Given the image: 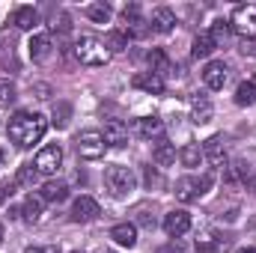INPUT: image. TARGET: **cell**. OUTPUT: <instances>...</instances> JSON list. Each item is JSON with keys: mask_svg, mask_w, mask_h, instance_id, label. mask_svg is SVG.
<instances>
[{"mask_svg": "<svg viewBox=\"0 0 256 253\" xmlns=\"http://www.w3.org/2000/svg\"><path fill=\"white\" fill-rule=\"evenodd\" d=\"M9 140L18 146V149H30L33 143H39L48 131V120L42 114H33V110H18L12 120H9Z\"/></svg>", "mask_w": 256, "mask_h": 253, "instance_id": "obj_1", "label": "cell"}, {"mask_svg": "<svg viewBox=\"0 0 256 253\" xmlns=\"http://www.w3.org/2000/svg\"><path fill=\"white\" fill-rule=\"evenodd\" d=\"M110 51H108V45H104V39H98V36H80L78 42H74V60L80 66H90V68H98V66L110 63Z\"/></svg>", "mask_w": 256, "mask_h": 253, "instance_id": "obj_2", "label": "cell"}, {"mask_svg": "<svg viewBox=\"0 0 256 253\" xmlns=\"http://www.w3.org/2000/svg\"><path fill=\"white\" fill-rule=\"evenodd\" d=\"M212 182H214V176L212 173H202V176H182L179 182H176V200H182V202H196L200 196H206L208 190H212Z\"/></svg>", "mask_w": 256, "mask_h": 253, "instance_id": "obj_3", "label": "cell"}, {"mask_svg": "<svg viewBox=\"0 0 256 253\" xmlns=\"http://www.w3.org/2000/svg\"><path fill=\"white\" fill-rule=\"evenodd\" d=\"M104 185H108V190L114 196H128L131 190L137 188V176L126 164H114V167L104 170Z\"/></svg>", "mask_w": 256, "mask_h": 253, "instance_id": "obj_4", "label": "cell"}, {"mask_svg": "<svg viewBox=\"0 0 256 253\" xmlns=\"http://www.w3.org/2000/svg\"><path fill=\"white\" fill-rule=\"evenodd\" d=\"M74 149H78L80 158H86V161H98V158H104L108 143H104V134H102V131L86 128V131H80V134L74 137Z\"/></svg>", "mask_w": 256, "mask_h": 253, "instance_id": "obj_5", "label": "cell"}, {"mask_svg": "<svg viewBox=\"0 0 256 253\" xmlns=\"http://www.w3.org/2000/svg\"><path fill=\"white\" fill-rule=\"evenodd\" d=\"M230 30H236L244 42H254L256 39V6L254 3L236 6V12L230 18Z\"/></svg>", "mask_w": 256, "mask_h": 253, "instance_id": "obj_6", "label": "cell"}, {"mask_svg": "<svg viewBox=\"0 0 256 253\" xmlns=\"http://www.w3.org/2000/svg\"><path fill=\"white\" fill-rule=\"evenodd\" d=\"M33 167H36L42 176H57V170L63 167V146H60V143L42 146L39 155H36V161H33Z\"/></svg>", "mask_w": 256, "mask_h": 253, "instance_id": "obj_7", "label": "cell"}, {"mask_svg": "<svg viewBox=\"0 0 256 253\" xmlns=\"http://www.w3.org/2000/svg\"><path fill=\"white\" fill-rule=\"evenodd\" d=\"M202 161H208L214 170L226 167V140H224V134H214L202 143Z\"/></svg>", "mask_w": 256, "mask_h": 253, "instance_id": "obj_8", "label": "cell"}, {"mask_svg": "<svg viewBox=\"0 0 256 253\" xmlns=\"http://www.w3.org/2000/svg\"><path fill=\"white\" fill-rule=\"evenodd\" d=\"M164 232H167L170 238H182V236H188V232H191V214H188L185 208H173V212H167V214H164Z\"/></svg>", "mask_w": 256, "mask_h": 253, "instance_id": "obj_9", "label": "cell"}, {"mask_svg": "<svg viewBox=\"0 0 256 253\" xmlns=\"http://www.w3.org/2000/svg\"><path fill=\"white\" fill-rule=\"evenodd\" d=\"M226 80H230V66L224 63V60L206 63V68H202V84H206L208 90H224Z\"/></svg>", "mask_w": 256, "mask_h": 253, "instance_id": "obj_10", "label": "cell"}, {"mask_svg": "<svg viewBox=\"0 0 256 253\" xmlns=\"http://www.w3.org/2000/svg\"><path fill=\"white\" fill-rule=\"evenodd\" d=\"M102 214V208H98V202L92 200V196H78L74 202H72V220L74 224H90V220H96Z\"/></svg>", "mask_w": 256, "mask_h": 253, "instance_id": "obj_11", "label": "cell"}, {"mask_svg": "<svg viewBox=\"0 0 256 253\" xmlns=\"http://www.w3.org/2000/svg\"><path fill=\"white\" fill-rule=\"evenodd\" d=\"M134 134L155 143L164 137V120L161 116H140V120H134Z\"/></svg>", "mask_w": 256, "mask_h": 253, "instance_id": "obj_12", "label": "cell"}, {"mask_svg": "<svg viewBox=\"0 0 256 253\" xmlns=\"http://www.w3.org/2000/svg\"><path fill=\"white\" fill-rule=\"evenodd\" d=\"M176 158H179V152H176V146L170 143V140H155L152 143V161L158 164V167H173L176 164Z\"/></svg>", "mask_w": 256, "mask_h": 253, "instance_id": "obj_13", "label": "cell"}, {"mask_svg": "<svg viewBox=\"0 0 256 253\" xmlns=\"http://www.w3.org/2000/svg\"><path fill=\"white\" fill-rule=\"evenodd\" d=\"M146 60H149V72H152V74H158L161 80L173 74V63H170V57H167V51H164V48H152V51L146 54Z\"/></svg>", "mask_w": 256, "mask_h": 253, "instance_id": "obj_14", "label": "cell"}, {"mask_svg": "<svg viewBox=\"0 0 256 253\" xmlns=\"http://www.w3.org/2000/svg\"><path fill=\"white\" fill-rule=\"evenodd\" d=\"M194 244H196V253H226V242L214 230H202Z\"/></svg>", "mask_w": 256, "mask_h": 253, "instance_id": "obj_15", "label": "cell"}, {"mask_svg": "<svg viewBox=\"0 0 256 253\" xmlns=\"http://www.w3.org/2000/svg\"><path fill=\"white\" fill-rule=\"evenodd\" d=\"M131 86H134V90H143V92H149V96H161V92H164V80H161L158 74H152V72H137V74L131 78Z\"/></svg>", "mask_w": 256, "mask_h": 253, "instance_id": "obj_16", "label": "cell"}, {"mask_svg": "<svg viewBox=\"0 0 256 253\" xmlns=\"http://www.w3.org/2000/svg\"><path fill=\"white\" fill-rule=\"evenodd\" d=\"M104 143L108 146H126L128 143V126L122 120H104Z\"/></svg>", "mask_w": 256, "mask_h": 253, "instance_id": "obj_17", "label": "cell"}, {"mask_svg": "<svg viewBox=\"0 0 256 253\" xmlns=\"http://www.w3.org/2000/svg\"><path fill=\"white\" fill-rule=\"evenodd\" d=\"M110 238L120 244V248H134L137 244V226L134 224H128V220H122V224H114L110 226Z\"/></svg>", "mask_w": 256, "mask_h": 253, "instance_id": "obj_18", "label": "cell"}, {"mask_svg": "<svg viewBox=\"0 0 256 253\" xmlns=\"http://www.w3.org/2000/svg\"><path fill=\"white\" fill-rule=\"evenodd\" d=\"M27 48H30V57H33L36 63H45V60L51 57V51H54V42H51L48 33H36Z\"/></svg>", "mask_w": 256, "mask_h": 253, "instance_id": "obj_19", "label": "cell"}, {"mask_svg": "<svg viewBox=\"0 0 256 253\" xmlns=\"http://www.w3.org/2000/svg\"><path fill=\"white\" fill-rule=\"evenodd\" d=\"M39 21H42V15H39V9H33V6H18L15 15H12V24H15L18 30H33V27H39Z\"/></svg>", "mask_w": 256, "mask_h": 253, "instance_id": "obj_20", "label": "cell"}, {"mask_svg": "<svg viewBox=\"0 0 256 253\" xmlns=\"http://www.w3.org/2000/svg\"><path fill=\"white\" fill-rule=\"evenodd\" d=\"M212 114H214V108H212V102L206 98V96H191V120L196 126H206L208 120H212Z\"/></svg>", "mask_w": 256, "mask_h": 253, "instance_id": "obj_21", "label": "cell"}, {"mask_svg": "<svg viewBox=\"0 0 256 253\" xmlns=\"http://www.w3.org/2000/svg\"><path fill=\"white\" fill-rule=\"evenodd\" d=\"M39 196H42V202H63V200H68V185L60 179H48L39 190Z\"/></svg>", "mask_w": 256, "mask_h": 253, "instance_id": "obj_22", "label": "cell"}, {"mask_svg": "<svg viewBox=\"0 0 256 253\" xmlns=\"http://www.w3.org/2000/svg\"><path fill=\"white\" fill-rule=\"evenodd\" d=\"M155 33H170L173 27H176V12L173 9H167V6H158L155 12H152V24H149Z\"/></svg>", "mask_w": 256, "mask_h": 253, "instance_id": "obj_23", "label": "cell"}, {"mask_svg": "<svg viewBox=\"0 0 256 253\" xmlns=\"http://www.w3.org/2000/svg\"><path fill=\"white\" fill-rule=\"evenodd\" d=\"M42 196L39 194H30L27 200H24V206H21V220L24 224H39L42 220Z\"/></svg>", "mask_w": 256, "mask_h": 253, "instance_id": "obj_24", "label": "cell"}, {"mask_svg": "<svg viewBox=\"0 0 256 253\" xmlns=\"http://www.w3.org/2000/svg\"><path fill=\"white\" fill-rule=\"evenodd\" d=\"M218 45H214V39L208 36V30H202L196 39H194V45H191V57L194 60H206V57H212V51H214Z\"/></svg>", "mask_w": 256, "mask_h": 253, "instance_id": "obj_25", "label": "cell"}, {"mask_svg": "<svg viewBox=\"0 0 256 253\" xmlns=\"http://www.w3.org/2000/svg\"><path fill=\"white\" fill-rule=\"evenodd\" d=\"M236 104L238 108H250V104H256V84L254 80H242L238 86H236Z\"/></svg>", "mask_w": 256, "mask_h": 253, "instance_id": "obj_26", "label": "cell"}, {"mask_svg": "<svg viewBox=\"0 0 256 253\" xmlns=\"http://www.w3.org/2000/svg\"><path fill=\"white\" fill-rule=\"evenodd\" d=\"M179 161H182V167L196 170V167H200V161H202V149H200L196 143H185V146L179 149Z\"/></svg>", "mask_w": 256, "mask_h": 253, "instance_id": "obj_27", "label": "cell"}, {"mask_svg": "<svg viewBox=\"0 0 256 253\" xmlns=\"http://www.w3.org/2000/svg\"><path fill=\"white\" fill-rule=\"evenodd\" d=\"M104 45L110 54H122L128 48V30H108L104 33Z\"/></svg>", "mask_w": 256, "mask_h": 253, "instance_id": "obj_28", "label": "cell"}, {"mask_svg": "<svg viewBox=\"0 0 256 253\" xmlns=\"http://www.w3.org/2000/svg\"><path fill=\"white\" fill-rule=\"evenodd\" d=\"M84 15H86L90 21H96V24H108L114 12H110V6H108V3H90V6L84 9Z\"/></svg>", "mask_w": 256, "mask_h": 253, "instance_id": "obj_29", "label": "cell"}, {"mask_svg": "<svg viewBox=\"0 0 256 253\" xmlns=\"http://www.w3.org/2000/svg\"><path fill=\"white\" fill-rule=\"evenodd\" d=\"M36 179H39V170H36L33 164H21V167H18V176H15V185H21V188H33Z\"/></svg>", "mask_w": 256, "mask_h": 253, "instance_id": "obj_30", "label": "cell"}, {"mask_svg": "<svg viewBox=\"0 0 256 253\" xmlns=\"http://www.w3.org/2000/svg\"><path fill=\"white\" fill-rule=\"evenodd\" d=\"M208 36L214 39V45L220 48L224 42H226V36H230V21H214L212 27H208Z\"/></svg>", "mask_w": 256, "mask_h": 253, "instance_id": "obj_31", "label": "cell"}, {"mask_svg": "<svg viewBox=\"0 0 256 253\" xmlns=\"http://www.w3.org/2000/svg\"><path fill=\"white\" fill-rule=\"evenodd\" d=\"M122 21H126L131 30H137V27L143 24V18H140V6H137V3H131V6L122 9Z\"/></svg>", "mask_w": 256, "mask_h": 253, "instance_id": "obj_32", "label": "cell"}, {"mask_svg": "<svg viewBox=\"0 0 256 253\" xmlns=\"http://www.w3.org/2000/svg\"><path fill=\"white\" fill-rule=\"evenodd\" d=\"M15 98V84L6 78V74H0V104H6V102H12Z\"/></svg>", "mask_w": 256, "mask_h": 253, "instance_id": "obj_33", "label": "cell"}, {"mask_svg": "<svg viewBox=\"0 0 256 253\" xmlns=\"http://www.w3.org/2000/svg\"><path fill=\"white\" fill-rule=\"evenodd\" d=\"M51 122H54L57 128H66V126H68V104H60V108L54 110V120H51Z\"/></svg>", "mask_w": 256, "mask_h": 253, "instance_id": "obj_34", "label": "cell"}, {"mask_svg": "<svg viewBox=\"0 0 256 253\" xmlns=\"http://www.w3.org/2000/svg\"><path fill=\"white\" fill-rule=\"evenodd\" d=\"M15 188H18V185H15V179H12V182H0V202H6V200L15 194Z\"/></svg>", "mask_w": 256, "mask_h": 253, "instance_id": "obj_35", "label": "cell"}, {"mask_svg": "<svg viewBox=\"0 0 256 253\" xmlns=\"http://www.w3.org/2000/svg\"><path fill=\"white\" fill-rule=\"evenodd\" d=\"M161 253H185V244H182L179 238H173L167 248H161Z\"/></svg>", "mask_w": 256, "mask_h": 253, "instance_id": "obj_36", "label": "cell"}, {"mask_svg": "<svg viewBox=\"0 0 256 253\" xmlns=\"http://www.w3.org/2000/svg\"><path fill=\"white\" fill-rule=\"evenodd\" d=\"M24 253H60L57 248H27Z\"/></svg>", "mask_w": 256, "mask_h": 253, "instance_id": "obj_37", "label": "cell"}, {"mask_svg": "<svg viewBox=\"0 0 256 253\" xmlns=\"http://www.w3.org/2000/svg\"><path fill=\"white\" fill-rule=\"evenodd\" d=\"M236 253H256V248H242V250H236Z\"/></svg>", "mask_w": 256, "mask_h": 253, "instance_id": "obj_38", "label": "cell"}, {"mask_svg": "<svg viewBox=\"0 0 256 253\" xmlns=\"http://www.w3.org/2000/svg\"><path fill=\"white\" fill-rule=\"evenodd\" d=\"M0 244H3V224H0Z\"/></svg>", "mask_w": 256, "mask_h": 253, "instance_id": "obj_39", "label": "cell"}, {"mask_svg": "<svg viewBox=\"0 0 256 253\" xmlns=\"http://www.w3.org/2000/svg\"><path fill=\"white\" fill-rule=\"evenodd\" d=\"M0 167H3V149H0Z\"/></svg>", "mask_w": 256, "mask_h": 253, "instance_id": "obj_40", "label": "cell"}, {"mask_svg": "<svg viewBox=\"0 0 256 253\" xmlns=\"http://www.w3.org/2000/svg\"><path fill=\"white\" fill-rule=\"evenodd\" d=\"M72 253H84V250H72Z\"/></svg>", "mask_w": 256, "mask_h": 253, "instance_id": "obj_41", "label": "cell"}, {"mask_svg": "<svg viewBox=\"0 0 256 253\" xmlns=\"http://www.w3.org/2000/svg\"><path fill=\"white\" fill-rule=\"evenodd\" d=\"M104 253H116V250H104Z\"/></svg>", "mask_w": 256, "mask_h": 253, "instance_id": "obj_42", "label": "cell"}]
</instances>
